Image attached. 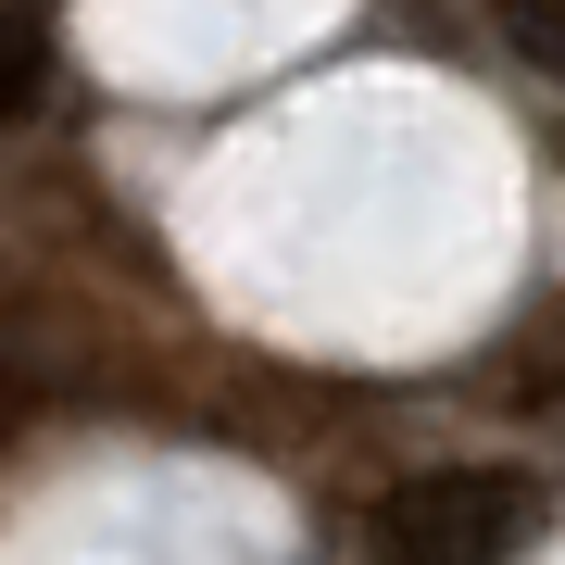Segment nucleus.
Masks as SVG:
<instances>
[{
  "mask_svg": "<svg viewBox=\"0 0 565 565\" xmlns=\"http://www.w3.org/2000/svg\"><path fill=\"white\" fill-rule=\"evenodd\" d=\"M39 88H51V39H39V13H0V126L39 102Z\"/></svg>",
  "mask_w": 565,
  "mask_h": 565,
  "instance_id": "obj_2",
  "label": "nucleus"
},
{
  "mask_svg": "<svg viewBox=\"0 0 565 565\" xmlns=\"http://www.w3.org/2000/svg\"><path fill=\"white\" fill-rule=\"evenodd\" d=\"M503 39H515L527 76H553V88H565V0H503Z\"/></svg>",
  "mask_w": 565,
  "mask_h": 565,
  "instance_id": "obj_3",
  "label": "nucleus"
},
{
  "mask_svg": "<svg viewBox=\"0 0 565 565\" xmlns=\"http://www.w3.org/2000/svg\"><path fill=\"white\" fill-rule=\"evenodd\" d=\"M553 527V490L527 465H415L377 490V553L390 565H515Z\"/></svg>",
  "mask_w": 565,
  "mask_h": 565,
  "instance_id": "obj_1",
  "label": "nucleus"
}]
</instances>
